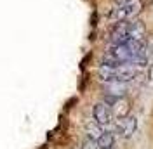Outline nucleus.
Wrapping results in <instances>:
<instances>
[{
	"label": "nucleus",
	"mask_w": 153,
	"mask_h": 149,
	"mask_svg": "<svg viewBox=\"0 0 153 149\" xmlns=\"http://www.w3.org/2000/svg\"><path fill=\"white\" fill-rule=\"evenodd\" d=\"M143 9V4L141 0H129V2H124V4H118V7H115L111 12H110V21L111 23H120V21H132Z\"/></svg>",
	"instance_id": "nucleus-1"
},
{
	"label": "nucleus",
	"mask_w": 153,
	"mask_h": 149,
	"mask_svg": "<svg viewBox=\"0 0 153 149\" xmlns=\"http://www.w3.org/2000/svg\"><path fill=\"white\" fill-rule=\"evenodd\" d=\"M92 118H94V121L97 125H101V127L110 125V121H111V109H110V106H108L105 101L94 104V108H92Z\"/></svg>",
	"instance_id": "nucleus-2"
},
{
	"label": "nucleus",
	"mask_w": 153,
	"mask_h": 149,
	"mask_svg": "<svg viewBox=\"0 0 153 149\" xmlns=\"http://www.w3.org/2000/svg\"><path fill=\"white\" fill-rule=\"evenodd\" d=\"M129 28H131V21H120L117 23L110 33L111 44H125L129 42Z\"/></svg>",
	"instance_id": "nucleus-3"
},
{
	"label": "nucleus",
	"mask_w": 153,
	"mask_h": 149,
	"mask_svg": "<svg viewBox=\"0 0 153 149\" xmlns=\"http://www.w3.org/2000/svg\"><path fill=\"white\" fill-rule=\"evenodd\" d=\"M117 128L122 134V137L129 139V137H132V134L136 132V128H137V120H136L134 116H124V118L118 120Z\"/></svg>",
	"instance_id": "nucleus-4"
},
{
	"label": "nucleus",
	"mask_w": 153,
	"mask_h": 149,
	"mask_svg": "<svg viewBox=\"0 0 153 149\" xmlns=\"http://www.w3.org/2000/svg\"><path fill=\"white\" fill-rule=\"evenodd\" d=\"M105 89H106V94H108V95H113V97H124L125 92H127V83H125V82L113 80V82H106Z\"/></svg>",
	"instance_id": "nucleus-5"
},
{
	"label": "nucleus",
	"mask_w": 153,
	"mask_h": 149,
	"mask_svg": "<svg viewBox=\"0 0 153 149\" xmlns=\"http://www.w3.org/2000/svg\"><path fill=\"white\" fill-rule=\"evenodd\" d=\"M144 33H146V30H144V24L141 21H131L129 40H137V42H141L144 38Z\"/></svg>",
	"instance_id": "nucleus-6"
},
{
	"label": "nucleus",
	"mask_w": 153,
	"mask_h": 149,
	"mask_svg": "<svg viewBox=\"0 0 153 149\" xmlns=\"http://www.w3.org/2000/svg\"><path fill=\"white\" fill-rule=\"evenodd\" d=\"M85 134H87V139L91 140H97L103 134H105V130L101 128V125H97L96 121H92V123H87L85 127Z\"/></svg>",
	"instance_id": "nucleus-7"
},
{
	"label": "nucleus",
	"mask_w": 153,
	"mask_h": 149,
	"mask_svg": "<svg viewBox=\"0 0 153 149\" xmlns=\"http://www.w3.org/2000/svg\"><path fill=\"white\" fill-rule=\"evenodd\" d=\"M96 144H97V149H115V137H113V134L105 132L99 139L96 140Z\"/></svg>",
	"instance_id": "nucleus-8"
},
{
	"label": "nucleus",
	"mask_w": 153,
	"mask_h": 149,
	"mask_svg": "<svg viewBox=\"0 0 153 149\" xmlns=\"http://www.w3.org/2000/svg\"><path fill=\"white\" fill-rule=\"evenodd\" d=\"M111 108L115 109V114H117L118 118H124L125 114H127V109H129V106L125 108V101L122 99V97H118V99L115 101V104L111 106Z\"/></svg>",
	"instance_id": "nucleus-9"
},
{
	"label": "nucleus",
	"mask_w": 153,
	"mask_h": 149,
	"mask_svg": "<svg viewBox=\"0 0 153 149\" xmlns=\"http://www.w3.org/2000/svg\"><path fill=\"white\" fill-rule=\"evenodd\" d=\"M82 149H97V144H96V140L87 139L85 142H84V146H82Z\"/></svg>",
	"instance_id": "nucleus-10"
},
{
	"label": "nucleus",
	"mask_w": 153,
	"mask_h": 149,
	"mask_svg": "<svg viewBox=\"0 0 153 149\" xmlns=\"http://www.w3.org/2000/svg\"><path fill=\"white\" fill-rule=\"evenodd\" d=\"M117 4H124V2H129V0H115Z\"/></svg>",
	"instance_id": "nucleus-11"
}]
</instances>
